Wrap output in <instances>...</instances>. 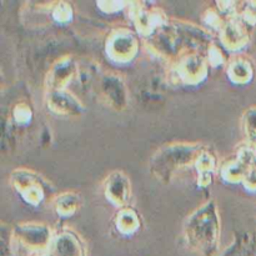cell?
Segmentation results:
<instances>
[{
    "label": "cell",
    "instance_id": "1",
    "mask_svg": "<svg viewBox=\"0 0 256 256\" xmlns=\"http://www.w3.org/2000/svg\"><path fill=\"white\" fill-rule=\"evenodd\" d=\"M188 245L202 256H214L219 252L222 224L218 205L209 200L189 215L184 222Z\"/></svg>",
    "mask_w": 256,
    "mask_h": 256
},
{
    "label": "cell",
    "instance_id": "2",
    "mask_svg": "<svg viewBox=\"0 0 256 256\" xmlns=\"http://www.w3.org/2000/svg\"><path fill=\"white\" fill-rule=\"evenodd\" d=\"M205 149L206 146L200 142H172L164 145L150 159V172L159 182L169 184L180 170L194 166Z\"/></svg>",
    "mask_w": 256,
    "mask_h": 256
},
{
    "label": "cell",
    "instance_id": "3",
    "mask_svg": "<svg viewBox=\"0 0 256 256\" xmlns=\"http://www.w3.org/2000/svg\"><path fill=\"white\" fill-rule=\"evenodd\" d=\"M94 92L98 99L114 112H124L129 104V92L120 75L114 72L100 74L94 84Z\"/></svg>",
    "mask_w": 256,
    "mask_h": 256
},
{
    "label": "cell",
    "instance_id": "4",
    "mask_svg": "<svg viewBox=\"0 0 256 256\" xmlns=\"http://www.w3.org/2000/svg\"><path fill=\"white\" fill-rule=\"evenodd\" d=\"M209 62L199 52L182 54L172 65V78L182 85H199L209 75Z\"/></svg>",
    "mask_w": 256,
    "mask_h": 256
},
{
    "label": "cell",
    "instance_id": "5",
    "mask_svg": "<svg viewBox=\"0 0 256 256\" xmlns=\"http://www.w3.org/2000/svg\"><path fill=\"white\" fill-rule=\"evenodd\" d=\"M9 182L20 198L32 206L40 205L46 198L49 184L32 170L15 169L10 174Z\"/></svg>",
    "mask_w": 256,
    "mask_h": 256
},
{
    "label": "cell",
    "instance_id": "6",
    "mask_svg": "<svg viewBox=\"0 0 256 256\" xmlns=\"http://www.w3.org/2000/svg\"><path fill=\"white\" fill-rule=\"evenodd\" d=\"M126 9L138 34L146 39L152 38L155 32L170 22L162 9L156 6H146L144 2H128Z\"/></svg>",
    "mask_w": 256,
    "mask_h": 256
},
{
    "label": "cell",
    "instance_id": "7",
    "mask_svg": "<svg viewBox=\"0 0 256 256\" xmlns=\"http://www.w3.org/2000/svg\"><path fill=\"white\" fill-rule=\"evenodd\" d=\"M140 42L134 32L125 28L112 30L105 42L108 58L119 64H126L134 60L139 52Z\"/></svg>",
    "mask_w": 256,
    "mask_h": 256
},
{
    "label": "cell",
    "instance_id": "8",
    "mask_svg": "<svg viewBox=\"0 0 256 256\" xmlns=\"http://www.w3.org/2000/svg\"><path fill=\"white\" fill-rule=\"evenodd\" d=\"M54 236L52 228L39 222H22L12 228V238L20 245L40 254L50 250Z\"/></svg>",
    "mask_w": 256,
    "mask_h": 256
},
{
    "label": "cell",
    "instance_id": "9",
    "mask_svg": "<svg viewBox=\"0 0 256 256\" xmlns=\"http://www.w3.org/2000/svg\"><path fill=\"white\" fill-rule=\"evenodd\" d=\"M172 29L176 35L178 46L180 54L185 52H199L200 49L205 52L212 44V34L208 29L186 22H172Z\"/></svg>",
    "mask_w": 256,
    "mask_h": 256
},
{
    "label": "cell",
    "instance_id": "10",
    "mask_svg": "<svg viewBox=\"0 0 256 256\" xmlns=\"http://www.w3.org/2000/svg\"><path fill=\"white\" fill-rule=\"evenodd\" d=\"M79 72V62L72 56H62L52 65L48 72L45 85L46 92L52 90H68V85L76 80Z\"/></svg>",
    "mask_w": 256,
    "mask_h": 256
},
{
    "label": "cell",
    "instance_id": "11",
    "mask_svg": "<svg viewBox=\"0 0 256 256\" xmlns=\"http://www.w3.org/2000/svg\"><path fill=\"white\" fill-rule=\"evenodd\" d=\"M104 195L108 202L118 209L129 206L132 199V182L122 170H115L104 182Z\"/></svg>",
    "mask_w": 256,
    "mask_h": 256
},
{
    "label": "cell",
    "instance_id": "12",
    "mask_svg": "<svg viewBox=\"0 0 256 256\" xmlns=\"http://www.w3.org/2000/svg\"><path fill=\"white\" fill-rule=\"evenodd\" d=\"M46 108L55 115L65 118L82 116L85 112L82 102L68 90H52L45 94Z\"/></svg>",
    "mask_w": 256,
    "mask_h": 256
},
{
    "label": "cell",
    "instance_id": "13",
    "mask_svg": "<svg viewBox=\"0 0 256 256\" xmlns=\"http://www.w3.org/2000/svg\"><path fill=\"white\" fill-rule=\"evenodd\" d=\"M219 39L222 48L228 52H240L250 40L249 28L238 16L229 19L219 32Z\"/></svg>",
    "mask_w": 256,
    "mask_h": 256
},
{
    "label": "cell",
    "instance_id": "14",
    "mask_svg": "<svg viewBox=\"0 0 256 256\" xmlns=\"http://www.w3.org/2000/svg\"><path fill=\"white\" fill-rule=\"evenodd\" d=\"M50 254L52 256H84V244L76 232L62 230L55 234Z\"/></svg>",
    "mask_w": 256,
    "mask_h": 256
},
{
    "label": "cell",
    "instance_id": "15",
    "mask_svg": "<svg viewBox=\"0 0 256 256\" xmlns=\"http://www.w3.org/2000/svg\"><path fill=\"white\" fill-rule=\"evenodd\" d=\"M194 168L198 172V185L200 188H208L209 185H212L214 174L216 172L218 162L216 158L208 148L199 155Z\"/></svg>",
    "mask_w": 256,
    "mask_h": 256
},
{
    "label": "cell",
    "instance_id": "16",
    "mask_svg": "<svg viewBox=\"0 0 256 256\" xmlns=\"http://www.w3.org/2000/svg\"><path fill=\"white\" fill-rule=\"evenodd\" d=\"M228 78L232 82L238 85H244L252 82L254 76V68L252 62L245 58H235L230 60L226 69Z\"/></svg>",
    "mask_w": 256,
    "mask_h": 256
},
{
    "label": "cell",
    "instance_id": "17",
    "mask_svg": "<svg viewBox=\"0 0 256 256\" xmlns=\"http://www.w3.org/2000/svg\"><path fill=\"white\" fill-rule=\"evenodd\" d=\"M82 196L75 192H65L54 199V209L58 216L70 218L82 208Z\"/></svg>",
    "mask_w": 256,
    "mask_h": 256
},
{
    "label": "cell",
    "instance_id": "18",
    "mask_svg": "<svg viewBox=\"0 0 256 256\" xmlns=\"http://www.w3.org/2000/svg\"><path fill=\"white\" fill-rule=\"evenodd\" d=\"M115 228L122 235H134L140 229V218L132 208H124L116 212L114 219Z\"/></svg>",
    "mask_w": 256,
    "mask_h": 256
},
{
    "label": "cell",
    "instance_id": "19",
    "mask_svg": "<svg viewBox=\"0 0 256 256\" xmlns=\"http://www.w3.org/2000/svg\"><path fill=\"white\" fill-rule=\"evenodd\" d=\"M250 169L252 168H249L248 165H245L244 162H242L239 159L235 158L234 160L226 162L220 169V176H222L224 182H230V184H239V182L242 184Z\"/></svg>",
    "mask_w": 256,
    "mask_h": 256
},
{
    "label": "cell",
    "instance_id": "20",
    "mask_svg": "<svg viewBox=\"0 0 256 256\" xmlns=\"http://www.w3.org/2000/svg\"><path fill=\"white\" fill-rule=\"evenodd\" d=\"M49 12L52 20H55L56 22H60V24L72 22V16H74L72 6L66 2H52V5L49 8Z\"/></svg>",
    "mask_w": 256,
    "mask_h": 256
},
{
    "label": "cell",
    "instance_id": "21",
    "mask_svg": "<svg viewBox=\"0 0 256 256\" xmlns=\"http://www.w3.org/2000/svg\"><path fill=\"white\" fill-rule=\"evenodd\" d=\"M202 22L208 26V29L212 30V32H220V30L224 28V25L226 24L228 19H225V16H222V12L216 9V8H209V9L205 10L202 15Z\"/></svg>",
    "mask_w": 256,
    "mask_h": 256
},
{
    "label": "cell",
    "instance_id": "22",
    "mask_svg": "<svg viewBox=\"0 0 256 256\" xmlns=\"http://www.w3.org/2000/svg\"><path fill=\"white\" fill-rule=\"evenodd\" d=\"M242 125L249 144L256 145V108H250L244 112Z\"/></svg>",
    "mask_w": 256,
    "mask_h": 256
},
{
    "label": "cell",
    "instance_id": "23",
    "mask_svg": "<svg viewBox=\"0 0 256 256\" xmlns=\"http://www.w3.org/2000/svg\"><path fill=\"white\" fill-rule=\"evenodd\" d=\"M242 9L238 10V18L248 28L256 29V2H248L240 4Z\"/></svg>",
    "mask_w": 256,
    "mask_h": 256
},
{
    "label": "cell",
    "instance_id": "24",
    "mask_svg": "<svg viewBox=\"0 0 256 256\" xmlns=\"http://www.w3.org/2000/svg\"><path fill=\"white\" fill-rule=\"evenodd\" d=\"M12 119L18 125H26L32 122V108L26 102H18L12 112Z\"/></svg>",
    "mask_w": 256,
    "mask_h": 256
},
{
    "label": "cell",
    "instance_id": "25",
    "mask_svg": "<svg viewBox=\"0 0 256 256\" xmlns=\"http://www.w3.org/2000/svg\"><path fill=\"white\" fill-rule=\"evenodd\" d=\"M206 60L212 68H219L226 62V58H225L224 52L219 45L212 42L206 50Z\"/></svg>",
    "mask_w": 256,
    "mask_h": 256
},
{
    "label": "cell",
    "instance_id": "26",
    "mask_svg": "<svg viewBox=\"0 0 256 256\" xmlns=\"http://www.w3.org/2000/svg\"><path fill=\"white\" fill-rule=\"evenodd\" d=\"M96 5L102 12H108V14H114L128 8V2H98Z\"/></svg>",
    "mask_w": 256,
    "mask_h": 256
},
{
    "label": "cell",
    "instance_id": "27",
    "mask_svg": "<svg viewBox=\"0 0 256 256\" xmlns=\"http://www.w3.org/2000/svg\"><path fill=\"white\" fill-rule=\"evenodd\" d=\"M242 185H244V188L248 190V192H256V169L255 168H252V169L248 172L246 176H245L244 182H242Z\"/></svg>",
    "mask_w": 256,
    "mask_h": 256
},
{
    "label": "cell",
    "instance_id": "28",
    "mask_svg": "<svg viewBox=\"0 0 256 256\" xmlns=\"http://www.w3.org/2000/svg\"><path fill=\"white\" fill-rule=\"evenodd\" d=\"M36 256H52V254H44V252H42V254H39Z\"/></svg>",
    "mask_w": 256,
    "mask_h": 256
}]
</instances>
